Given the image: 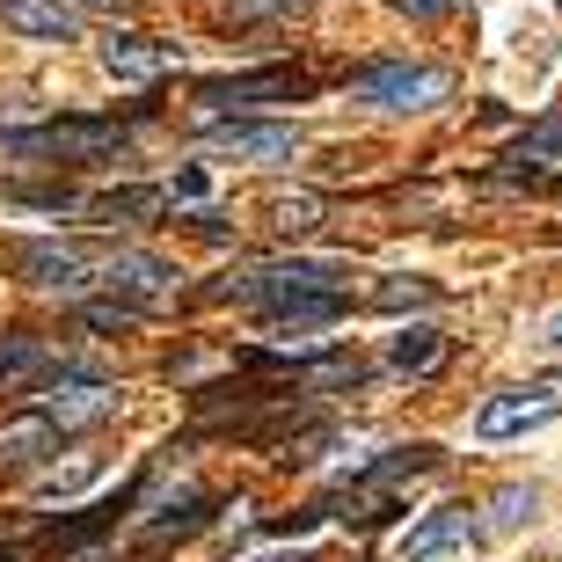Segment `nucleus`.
<instances>
[{"label":"nucleus","mask_w":562,"mask_h":562,"mask_svg":"<svg viewBox=\"0 0 562 562\" xmlns=\"http://www.w3.org/2000/svg\"><path fill=\"white\" fill-rule=\"evenodd\" d=\"M402 15H417V22H431V15H453L460 0H395Z\"/></svg>","instance_id":"25"},{"label":"nucleus","mask_w":562,"mask_h":562,"mask_svg":"<svg viewBox=\"0 0 562 562\" xmlns=\"http://www.w3.org/2000/svg\"><path fill=\"white\" fill-rule=\"evenodd\" d=\"M110 146H125V125L66 117V125H44V132H8L0 154H59V161H88V154H110Z\"/></svg>","instance_id":"2"},{"label":"nucleus","mask_w":562,"mask_h":562,"mask_svg":"<svg viewBox=\"0 0 562 562\" xmlns=\"http://www.w3.org/2000/svg\"><path fill=\"white\" fill-rule=\"evenodd\" d=\"M351 95L380 110H431L453 95V74H438V66H366L351 81Z\"/></svg>","instance_id":"1"},{"label":"nucleus","mask_w":562,"mask_h":562,"mask_svg":"<svg viewBox=\"0 0 562 562\" xmlns=\"http://www.w3.org/2000/svg\"><path fill=\"white\" fill-rule=\"evenodd\" d=\"M44 409H52L66 431H88V424L117 417V387H103V380H52V387H44Z\"/></svg>","instance_id":"6"},{"label":"nucleus","mask_w":562,"mask_h":562,"mask_svg":"<svg viewBox=\"0 0 562 562\" xmlns=\"http://www.w3.org/2000/svg\"><path fill=\"white\" fill-rule=\"evenodd\" d=\"M373 300H380L387 314H402V307H424V300H431V285H417V278H387Z\"/></svg>","instance_id":"22"},{"label":"nucleus","mask_w":562,"mask_h":562,"mask_svg":"<svg viewBox=\"0 0 562 562\" xmlns=\"http://www.w3.org/2000/svg\"><path fill=\"white\" fill-rule=\"evenodd\" d=\"M402 562H460L468 555V512H424L417 526H402Z\"/></svg>","instance_id":"5"},{"label":"nucleus","mask_w":562,"mask_h":562,"mask_svg":"<svg viewBox=\"0 0 562 562\" xmlns=\"http://www.w3.org/2000/svg\"><path fill=\"white\" fill-rule=\"evenodd\" d=\"M110 292H132V300H161V292H176V263H161V256H139V249H117L103 263Z\"/></svg>","instance_id":"11"},{"label":"nucleus","mask_w":562,"mask_h":562,"mask_svg":"<svg viewBox=\"0 0 562 562\" xmlns=\"http://www.w3.org/2000/svg\"><path fill=\"white\" fill-rule=\"evenodd\" d=\"M37 366H44V344H37V336H15V344H0V387L30 380Z\"/></svg>","instance_id":"16"},{"label":"nucleus","mask_w":562,"mask_h":562,"mask_svg":"<svg viewBox=\"0 0 562 562\" xmlns=\"http://www.w3.org/2000/svg\"><path fill=\"white\" fill-rule=\"evenodd\" d=\"M387 358H395V373H431L438 358H446V336L438 329H402Z\"/></svg>","instance_id":"15"},{"label":"nucleus","mask_w":562,"mask_h":562,"mask_svg":"<svg viewBox=\"0 0 562 562\" xmlns=\"http://www.w3.org/2000/svg\"><path fill=\"white\" fill-rule=\"evenodd\" d=\"M438 460V446H402V453H387V460H366V468H358V490H380V482H402V475H424V468H431Z\"/></svg>","instance_id":"13"},{"label":"nucleus","mask_w":562,"mask_h":562,"mask_svg":"<svg viewBox=\"0 0 562 562\" xmlns=\"http://www.w3.org/2000/svg\"><path fill=\"white\" fill-rule=\"evenodd\" d=\"M256 562H307V555H300V548H292V555H256Z\"/></svg>","instance_id":"29"},{"label":"nucleus","mask_w":562,"mask_h":562,"mask_svg":"<svg viewBox=\"0 0 562 562\" xmlns=\"http://www.w3.org/2000/svg\"><path fill=\"white\" fill-rule=\"evenodd\" d=\"M300 380H307V387H351V380H366V366H358V358H314Z\"/></svg>","instance_id":"19"},{"label":"nucleus","mask_w":562,"mask_h":562,"mask_svg":"<svg viewBox=\"0 0 562 562\" xmlns=\"http://www.w3.org/2000/svg\"><path fill=\"white\" fill-rule=\"evenodd\" d=\"M0 22L22 37H74V8H59V0H0Z\"/></svg>","instance_id":"12"},{"label":"nucleus","mask_w":562,"mask_h":562,"mask_svg":"<svg viewBox=\"0 0 562 562\" xmlns=\"http://www.w3.org/2000/svg\"><path fill=\"white\" fill-rule=\"evenodd\" d=\"M562 417V402L548 395V387H512V395H490L475 409V438L482 446H504V438H526V431H541V424Z\"/></svg>","instance_id":"3"},{"label":"nucleus","mask_w":562,"mask_h":562,"mask_svg":"<svg viewBox=\"0 0 562 562\" xmlns=\"http://www.w3.org/2000/svg\"><path fill=\"white\" fill-rule=\"evenodd\" d=\"M95 475H103L95 460H74V468H59V475H44V497H81Z\"/></svg>","instance_id":"21"},{"label":"nucleus","mask_w":562,"mask_h":562,"mask_svg":"<svg viewBox=\"0 0 562 562\" xmlns=\"http://www.w3.org/2000/svg\"><path fill=\"white\" fill-rule=\"evenodd\" d=\"M307 88H314L307 74H292V66H263V74L205 81V88H198V103H205V110H227V103H300Z\"/></svg>","instance_id":"4"},{"label":"nucleus","mask_w":562,"mask_h":562,"mask_svg":"<svg viewBox=\"0 0 562 562\" xmlns=\"http://www.w3.org/2000/svg\"><path fill=\"white\" fill-rule=\"evenodd\" d=\"M205 190H212V176H205V168H183L168 198H176V205H205Z\"/></svg>","instance_id":"24"},{"label":"nucleus","mask_w":562,"mask_h":562,"mask_svg":"<svg viewBox=\"0 0 562 562\" xmlns=\"http://www.w3.org/2000/svg\"><path fill=\"white\" fill-rule=\"evenodd\" d=\"M220 154H241V161H292L300 154V132L292 125H212Z\"/></svg>","instance_id":"9"},{"label":"nucleus","mask_w":562,"mask_h":562,"mask_svg":"<svg viewBox=\"0 0 562 562\" xmlns=\"http://www.w3.org/2000/svg\"><path fill=\"white\" fill-rule=\"evenodd\" d=\"M15 271L30 278L37 292H81L88 285V263L74 249H59V241H22V249H15Z\"/></svg>","instance_id":"7"},{"label":"nucleus","mask_w":562,"mask_h":562,"mask_svg":"<svg viewBox=\"0 0 562 562\" xmlns=\"http://www.w3.org/2000/svg\"><path fill=\"white\" fill-rule=\"evenodd\" d=\"M59 8H88V15H125L132 0H59Z\"/></svg>","instance_id":"27"},{"label":"nucleus","mask_w":562,"mask_h":562,"mask_svg":"<svg viewBox=\"0 0 562 562\" xmlns=\"http://www.w3.org/2000/svg\"><path fill=\"white\" fill-rule=\"evenodd\" d=\"M81 322L88 329H132V322H139V307H132V300H95V307H81Z\"/></svg>","instance_id":"20"},{"label":"nucleus","mask_w":562,"mask_h":562,"mask_svg":"<svg viewBox=\"0 0 562 562\" xmlns=\"http://www.w3.org/2000/svg\"><path fill=\"white\" fill-rule=\"evenodd\" d=\"M526 154H562V117L541 125V132H526Z\"/></svg>","instance_id":"26"},{"label":"nucleus","mask_w":562,"mask_h":562,"mask_svg":"<svg viewBox=\"0 0 562 562\" xmlns=\"http://www.w3.org/2000/svg\"><path fill=\"white\" fill-rule=\"evenodd\" d=\"M8 198H15V205H37V212H74V205H81L66 183H52V190H22V183H15Z\"/></svg>","instance_id":"23"},{"label":"nucleus","mask_w":562,"mask_h":562,"mask_svg":"<svg viewBox=\"0 0 562 562\" xmlns=\"http://www.w3.org/2000/svg\"><path fill=\"white\" fill-rule=\"evenodd\" d=\"M314 220H322V198H314V190H300V198H278V205H271V227H278V234H307Z\"/></svg>","instance_id":"18"},{"label":"nucleus","mask_w":562,"mask_h":562,"mask_svg":"<svg viewBox=\"0 0 562 562\" xmlns=\"http://www.w3.org/2000/svg\"><path fill=\"white\" fill-rule=\"evenodd\" d=\"M176 59H183L176 44L132 37V30H125V37H117V30H110V37H103V66H110V74H117V81H161V74H168V66H176Z\"/></svg>","instance_id":"8"},{"label":"nucleus","mask_w":562,"mask_h":562,"mask_svg":"<svg viewBox=\"0 0 562 562\" xmlns=\"http://www.w3.org/2000/svg\"><path fill=\"white\" fill-rule=\"evenodd\" d=\"M59 438H66V424L52 417V409H37V417H15V424H0V468H30V460L59 453Z\"/></svg>","instance_id":"10"},{"label":"nucleus","mask_w":562,"mask_h":562,"mask_svg":"<svg viewBox=\"0 0 562 562\" xmlns=\"http://www.w3.org/2000/svg\"><path fill=\"white\" fill-rule=\"evenodd\" d=\"M541 351H562V314H548V322H541Z\"/></svg>","instance_id":"28"},{"label":"nucleus","mask_w":562,"mask_h":562,"mask_svg":"<svg viewBox=\"0 0 562 562\" xmlns=\"http://www.w3.org/2000/svg\"><path fill=\"white\" fill-rule=\"evenodd\" d=\"M533 512H541V490H504V497L490 504V526H497V533H519Z\"/></svg>","instance_id":"17"},{"label":"nucleus","mask_w":562,"mask_h":562,"mask_svg":"<svg viewBox=\"0 0 562 562\" xmlns=\"http://www.w3.org/2000/svg\"><path fill=\"white\" fill-rule=\"evenodd\" d=\"M176 205V198H168V190H154V183H139V190H103V198H95V220H146V212H168Z\"/></svg>","instance_id":"14"}]
</instances>
